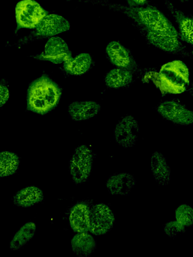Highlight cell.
I'll list each match as a JSON object with an SVG mask.
<instances>
[{"instance_id":"cell-1","label":"cell","mask_w":193,"mask_h":257,"mask_svg":"<svg viewBox=\"0 0 193 257\" xmlns=\"http://www.w3.org/2000/svg\"><path fill=\"white\" fill-rule=\"evenodd\" d=\"M105 5L120 11L131 18L145 31L147 40L152 45L169 53L177 52L181 43L178 33L169 20L152 6H123L112 3Z\"/></svg>"},{"instance_id":"cell-16","label":"cell","mask_w":193,"mask_h":257,"mask_svg":"<svg viewBox=\"0 0 193 257\" xmlns=\"http://www.w3.org/2000/svg\"><path fill=\"white\" fill-rule=\"evenodd\" d=\"M150 168L152 175L160 185H167L171 178V171L163 154L158 152L153 153L151 158Z\"/></svg>"},{"instance_id":"cell-14","label":"cell","mask_w":193,"mask_h":257,"mask_svg":"<svg viewBox=\"0 0 193 257\" xmlns=\"http://www.w3.org/2000/svg\"><path fill=\"white\" fill-rule=\"evenodd\" d=\"M110 62L118 68L128 69L132 64V58L128 50L119 42H110L106 49Z\"/></svg>"},{"instance_id":"cell-8","label":"cell","mask_w":193,"mask_h":257,"mask_svg":"<svg viewBox=\"0 0 193 257\" xmlns=\"http://www.w3.org/2000/svg\"><path fill=\"white\" fill-rule=\"evenodd\" d=\"M92 201L82 200L77 201L69 209L67 215L72 229L75 232H88Z\"/></svg>"},{"instance_id":"cell-27","label":"cell","mask_w":193,"mask_h":257,"mask_svg":"<svg viewBox=\"0 0 193 257\" xmlns=\"http://www.w3.org/2000/svg\"><path fill=\"white\" fill-rule=\"evenodd\" d=\"M180 1H184H184H188V0H180Z\"/></svg>"},{"instance_id":"cell-21","label":"cell","mask_w":193,"mask_h":257,"mask_svg":"<svg viewBox=\"0 0 193 257\" xmlns=\"http://www.w3.org/2000/svg\"><path fill=\"white\" fill-rule=\"evenodd\" d=\"M36 229L35 223L31 221L22 225L15 233L10 241L11 250H18L27 244L34 236Z\"/></svg>"},{"instance_id":"cell-23","label":"cell","mask_w":193,"mask_h":257,"mask_svg":"<svg viewBox=\"0 0 193 257\" xmlns=\"http://www.w3.org/2000/svg\"><path fill=\"white\" fill-rule=\"evenodd\" d=\"M176 221L184 225L189 226L193 223V210L187 204L180 205L175 210Z\"/></svg>"},{"instance_id":"cell-19","label":"cell","mask_w":193,"mask_h":257,"mask_svg":"<svg viewBox=\"0 0 193 257\" xmlns=\"http://www.w3.org/2000/svg\"><path fill=\"white\" fill-rule=\"evenodd\" d=\"M91 57L88 53H83L74 58L72 57L64 62L65 72L69 75L78 76L87 72L92 65Z\"/></svg>"},{"instance_id":"cell-24","label":"cell","mask_w":193,"mask_h":257,"mask_svg":"<svg viewBox=\"0 0 193 257\" xmlns=\"http://www.w3.org/2000/svg\"><path fill=\"white\" fill-rule=\"evenodd\" d=\"M164 229L167 235L173 237L180 233L184 232L185 226L177 221H170L165 224Z\"/></svg>"},{"instance_id":"cell-26","label":"cell","mask_w":193,"mask_h":257,"mask_svg":"<svg viewBox=\"0 0 193 257\" xmlns=\"http://www.w3.org/2000/svg\"><path fill=\"white\" fill-rule=\"evenodd\" d=\"M131 6H144L147 0H128Z\"/></svg>"},{"instance_id":"cell-4","label":"cell","mask_w":193,"mask_h":257,"mask_svg":"<svg viewBox=\"0 0 193 257\" xmlns=\"http://www.w3.org/2000/svg\"><path fill=\"white\" fill-rule=\"evenodd\" d=\"M95 156L92 150L85 145L79 146L75 149L69 162V169L75 184H81L87 180Z\"/></svg>"},{"instance_id":"cell-20","label":"cell","mask_w":193,"mask_h":257,"mask_svg":"<svg viewBox=\"0 0 193 257\" xmlns=\"http://www.w3.org/2000/svg\"><path fill=\"white\" fill-rule=\"evenodd\" d=\"M133 80L132 72L127 69L116 68L108 72L105 78L106 85L112 88H118L129 84Z\"/></svg>"},{"instance_id":"cell-6","label":"cell","mask_w":193,"mask_h":257,"mask_svg":"<svg viewBox=\"0 0 193 257\" xmlns=\"http://www.w3.org/2000/svg\"><path fill=\"white\" fill-rule=\"evenodd\" d=\"M114 221V214L108 205L104 203L92 205L89 231L95 235L105 234L113 227Z\"/></svg>"},{"instance_id":"cell-7","label":"cell","mask_w":193,"mask_h":257,"mask_svg":"<svg viewBox=\"0 0 193 257\" xmlns=\"http://www.w3.org/2000/svg\"><path fill=\"white\" fill-rule=\"evenodd\" d=\"M139 126L136 119L131 115L122 118L114 131L115 141L124 148L133 147L137 140Z\"/></svg>"},{"instance_id":"cell-11","label":"cell","mask_w":193,"mask_h":257,"mask_svg":"<svg viewBox=\"0 0 193 257\" xmlns=\"http://www.w3.org/2000/svg\"><path fill=\"white\" fill-rule=\"evenodd\" d=\"M70 29L68 21L56 14L46 15L36 27V35L43 37L54 36Z\"/></svg>"},{"instance_id":"cell-2","label":"cell","mask_w":193,"mask_h":257,"mask_svg":"<svg viewBox=\"0 0 193 257\" xmlns=\"http://www.w3.org/2000/svg\"><path fill=\"white\" fill-rule=\"evenodd\" d=\"M189 70L180 60H174L164 64L159 72L146 73L143 82L152 81L162 94H180L184 92L189 83Z\"/></svg>"},{"instance_id":"cell-10","label":"cell","mask_w":193,"mask_h":257,"mask_svg":"<svg viewBox=\"0 0 193 257\" xmlns=\"http://www.w3.org/2000/svg\"><path fill=\"white\" fill-rule=\"evenodd\" d=\"M71 57V53L65 41L60 37H52L46 42L44 51L35 58L54 64L64 62Z\"/></svg>"},{"instance_id":"cell-5","label":"cell","mask_w":193,"mask_h":257,"mask_svg":"<svg viewBox=\"0 0 193 257\" xmlns=\"http://www.w3.org/2000/svg\"><path fill=\"white\" fill-rule=\"evenodd\" d=\"M46 12L34 0H22L15 7V17L18 28H36Z\"/></svg>"},{"instance_id":"cell-17","label":"cell","mask_w":193,"mask_h":257,"mask_svg":"<svg viewBox=\"0 0 193 257\" xmlns=\"http://www.w3.org/2000/svg\"><path fill=\"white\" fill-rule=\"evenodd\" d=\"M44 199L42 191L35 186L25 187L13 197L14 204L19 207L28 208L42 202Z\"/></svg>"},{"instance_id":"cell-9","label":"cell","mask_w":193,"mask_h":257,"mask_svg":"<svg viewBox=\"0 0 193 257\" xmlns=\"http://www.w3.org/2000/svg\"><path fill=\"white\" fill-rule=\"evenodd\" d=\"M157 111L163 118L176 124L188 125L193 122L192 111L174 101L163 102L158 106Z\"/></svg>"},{"instance_id":"cell-12","label":"cell","mask_w":193,"mask_h":257,"mask_svg":"<svg viewBox=\"0 0 193 257\" xmlns=\"http://www.w3.org/2000/svg\"><path fill=\"white\" fill-rule=\"evenodd\" d=\"M101 109L100 104L94 101H76L69 104L68 112L72 120L82 121L92 118Z\"/></svg>"},{"instance_id":"cell-18","label":"cell","mask_w":193,"mask_h":257,"mask_svg":"<svg viewBox=\"0 0 193 257\" xmlns=\"http://www.w3.org/2000/svg\"><path fill=\"white\" fill-rule=\"evenodd\" d=\"M96 247V242L87 232H79L71 239L70 247L72 252L79 257L91 255Z\"/></svg>"},{"instance_id":"cell-22","label":"cell","mask_w":193,"mask_h":257,"mask_svg":"<svg viewBox=\"0 0 193 257\" xmlns=\"http://www.w3.org/2000/svg\"><path fill=\"white\" fill-rule=\"evenodd\" d=\"M20 159L15 153L9 151L0 152V178L16 173L20 166Z\"/></svg>"},{"instance_id":"cell-15","label":"cell","mask_w":193,"mask_h":257,"mask_svg":"<svg viewBox=\"0 0 193 257\" xmlns=\"http://www.w3.org/2000/svg\"><path fill=\"white\" fill-rule=\"evenodd\" d=\"M168 9L177 24L179 39L182 41L192 44V19L185 16L182 12L176 9L168 1L166 0Z\"/></svg>"},{"instance_id":"cell-3","label":"cell","mask_w":193,"mask_h":257,"mask_svg":"<svg viewBox=\"0 0 193 257\" xmlns=\"http://www.w3.org/2000/svg\"><path fill=\"white\" fill-rule=\"evenodd\" d=\"M61 95L59 86L49 77L42 75L29 86L27 92V108L38 114H46L57 105Z\"/></svg>"},{"instance_id":"cell-13","label":"cell","mask_w":193,"mask_h":257,"mask_svg":"<svg viewBox=\"0 0 193 257\" xmlns=\"http://www.w3.org/2000/svg\"><path fill=\"white\" fill-rule=\"evenodd\" d=\"M136 181L134 177L127 173L111 176L106 182L109 192L113 195H129Z\"/></svg>"},{"instance_id":"cell-25","label":"cell","mask_w":193,"mask_h":257,"mask_svg":"<svg viewBox=\"0 0 193 257\" xmlns=\"http://www.w3.org/2000/svg\"><path fill=\"white\" fill-rule=\"evenodd\" d=\"M9 90L7 82L2 79L0 80V107L3 106L9 99Z\"/></svg>"}]
</instances>
